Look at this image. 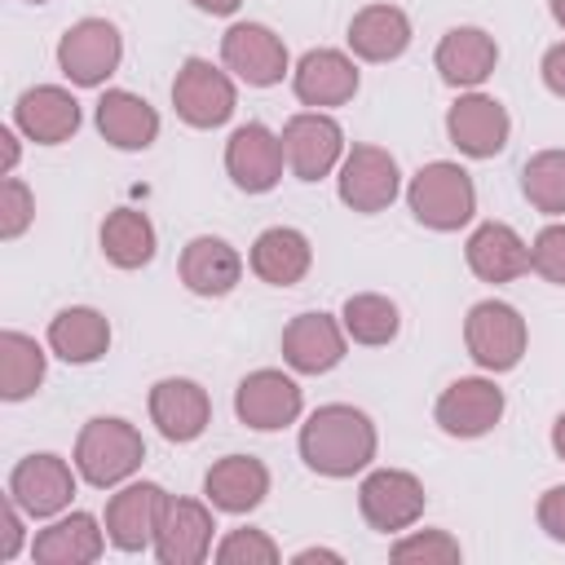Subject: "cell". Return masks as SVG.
Wrapping results in <instances>:
<instances>
[{"mask_svg":"<svg viewBox=\"0 0 565 565\" xmlns=\"http://www.w3.org/2000/svg\"><path fill=\"white\" fill-rule=\"evenodd\" d=\"M375 450H380V437L371 415L349 402H327L300 424V459L318 477H331V481L358 477L371 468Z\"/></svg>","mask_w":565,"mask_h":565,"instance_id":"obj_1","label":"cell"},{"mask_svg":"<svg viewBox=\"0 0 565 565\" xmlns=\"http://www.w3.org/2000/svg\"><path fill=\"white\" fill-rule=\"evenodd\" d=\"M146 459V441L141 433L119 419V415H97L79 428L75 437V472L93 486V490H115L124 486Z\"/></svg>","mask_w":565,"mask_h":565,"instance_id":"obj_2","label":"cell"},{"mask_svg":"<svg viewBox=\"0 0 565 565\" xmlns=\"http://www.w3.org/2000/svg\"><path fill=\"white\" fill-rule=\"evenodd\" d=\"M406 203H411V216L424 225V230H437V234H455L472 221L477 212V185L472 177L450 163V159H433L424 163L411 185H406Z\"/></svg>","mask_w":565,"mask_h":565,"instance_id":"obj_3","label":"cell"},{"mask_svg":"<svg viewBox=\"0 0 565 565\" xmlns=\"http://www.w3.org/2000/svg\"><path fill=\"white\" fill-rule=\"evenodd\" d=\"M463 344L481 371L503 375L525 358L530 331H525V318L508 300H477L463 318Z\"/></svg>","mask_w":565,"mask_h":565,"instance_id":"obj_4","label":"cell"},{"mask_svg":"<svg viewBox=\"0 0 565 565\" xmlns=\"http://www.w3.org/2000/svg\"><path fill=\"white\" fill-rule=\"evenodd\" d=\"M119 57H124V35L106 18H79L57 40V71L79 88L106 84L119 71Z\"/></svg>","mask_w":565,"mask_h":565,"instance_id":"obj_5","label":"cell"},{"mask_svg":"<svg viewBox=\"0 0 565 565\" xmlns=\"http://www.w3.org/2000/svg\"><path fill=\"white\" fill-rule=\"evenodd\" d=\"M335 190H340V203L371 216V212H384L397 194H402V172H397V159L384 150V146H371V141H358L344 150L340 168H335Z\"/></svg>","mask_w":565,"mask_h":565,"instance_id":"obj_6","label":"cell"},{"mask_svg":"<svg viewBox=\"0 0 565 565\" xmlns=\"http://www.w3.org/2000/svg\"><path fill=\"white\" fill-rule=\"evenodd\" d=\"M424 481L406 468H371L358 486V508L371 530L380 534H402L424 516Z\"/></svg>","mask_w":565,"mask_h":565,"instance_id":"obj_7","label":"cell"},{"mask_svg":"<svg viewBox=\"0 0 565 565\" xmlns=\"http://www.w3.org/2000/svg\"><path fill=\"white\" fill-rule=\"evenodd\" d=\"M172 106L190 128H221L238 106L234 75L212 66L207 57H185L172 79Z\"/></svg>","mask_w":565,"mask_h":565,"instance_id":"obj_8","label":"cell"},{"mask_svg":"<svg viewBox=\"0 0 565 565\" xmlns=\"http://www.w3.org/2000/svg\"><path fill=\"white\" fill-rule=\"evenodd\" d=\"M221 62L234 79H243L252 88H274L291 71L282 35H274L265 22H234L221 35Z\"/></svg>","mask_w":565,"mask_h":565,"instance_id":"obj_9","label":"cell"},{"mask_svg":"<svg viewBox=\"0 0 565 565\" xmlns=\"http://www.w3.org/2000/svg\"><path fill=\"white\" fill-rule=\"evenodd\" d=\"M282 150L296 181H322L344 159V128L327 110H300L282 124Z\"/></svg>","mask_w":565,"mask_h":565,"instance_id":"obj_10","label":"cell"},{"mask_svg":"<svg viewBox=\"0 0 565 565\" xmlns=\"http://www.w3.org/2000/svg\"><path fill=\"white\" fill-rule=\"evenodd\" d=\"M433 419L446 437H459V441L486 437L503 419V388L486 375H463V380L441 388V397L433 406Z\"/></svg>","mask_w":565,"mask_h":565,"instance_id":"obj_11","label":"cell"},{"mask_svg":"<svg viewBox=\"0 0 565 565\" xmlns=\"http://www.w3.org/2000/svg\"><path fill=\"white\" fill-rule=\"evenodd\" d=\"M446 137L459 154L468 159H494L508 137H512V119H508V106L490 93H477L468 88L450 110H446Z\"/></svg>","mask_w":565,"mask_h":565,"instance_id":"obj_12","label":"cell"},{"mask_svg":"<svg viewBox=\"0 0 565 565\" xmlns=\"http://www.w3.org/2000/svg\"><path fill=\"white\" fill-rule=\"evenodd\" d=\"M287 168V150L282 137L269 132L265 124H238L225 141V172L243 194H269L282 181Z\"/></svg>","mask_w":565,"mask_h":565,"instance_id":"obj_13","label":"cell"},{"mask_svg":"<svg viewBox=\"0 0 565 565\" xmlns=\"http://www.w3.org/2000/svg\"><path fill=\"white\" fill-rule=\"evenodd\" d=\"M9 499H13L26 516H35V521L57 516V512H66L71 499H75V472H71V463H66L62 455H49V450L26 455V459H18L13 472H9Z\"/></svg>","mask_w":565,"mask_h":565,"instance_id":"obj_14","label":"cell"},{"mask_svg":"<svg viewBox=\"0 0 565 565\" xmlns=\"http://www.w3.org/2000/svg\"><path fill=\"white\" fill-rule=\"evenodd\" d=\"M300 406H305L300 384L291 375L274 371V366H260V371L243 375L238 388H234V415L256 433H278L287 424H296Z\"/></svg>","mask_w":565,"mask_h":565,"instance_id":"obj_15","label":"cell"},{"mask_svg":"<svg viewBox=\"0 0 565 565\" xmlns=\"http://www.w3.org/2000/svg\"><path fill=\"white\" fill-rule=\"evenodd\" d=\"M212 503H199V499H172L168 494V508L159 516V530H154V561L159 565H199L212 556Z\"/></svg>","mask_w":565,"mask_h":565,"instance_id":"obj_16","label":"cell"},{"mask_svg":"<svg viewBox=\"0 0 565 565\" xmlns=\"http://www.w3.org/2000/svg\"><path fill=\"white\" fill-rule=\"evenodd\" d=\"M168 508V490L154 481H124L106 503V539L119 552H146L154 543L159 516Z\"/></svg>","mask_w":565,"mask_h":565,"instance_id":"obj_17","label":"cell"},{"mask_svg":"<svg viewBox=\"0 0 565 565\" xmlns=\"http://www.w3.org/2000/svg\"><path fill=\"white\" fill-rule=\"evenodd\" d=\"M344 322L322 313V309H309V313H296L287 327H282V362L300 375H327L344 362Z\"/></svg>","mask_w":565,"mask_h":565,"instance_id":"obj_18","label":"cell"},{"mask_svg":"<svg viewBox=\"0 0 565 565\" xmlns=\"http://www.w3.org/2000/svg\"><path fill=\"white\" fill-rule=\"evenodd\" d=\"M13 128L35 146H62L79 132V102L62 84H35L13 102Z\"/></svg>","mask_w":565,"mask_h":565,"instance_id":"obj_19","label":"cell"},{"mask_svg":"<svg viewBox=\"0 0 565 565\" xmlns=\"http://www.w3.org/2000/svg\"><path fill=\"white\" fill-rule=\"evenodd\" d=\"M146 406H150V424L168 441H194L212 424V397H207V388L194 384V380H185V375L154 380Z\"/></svg>","mask_w":565,"mask_h":565,"instance_id":"obj_20","label":"cell"},{"mask_svg":"<svg viewBox=\"0 0 565 565\" xmlns=\"http://www.w3.org/2000/svg\"><path fill=\"white\" fill-rule=\"evenodd\" d=\"M291 93L300 97V106H313V110L344 106L358 93V66L340 49H309L291 71Z\"/></svg>","mask_w":565,"mask_h":565,"instance_id":"obj_21","label":"cell"},{"mask_svg":"<svg viewBox=\"0 0 565 565\" xmlns=\"http://www.w3.org/2000/svg\"><path fill=\"white\" fill-rule=\"evenodd\" d=\"M177 269H181V282H185L194 296L221 300V296H230V291L238 287V278H243V256H238V247H230V243L216 238V234H194V238L181 247Z\"/></svg>","mask_w":565,"mask_h":565,"instance_id":"obj_22","label":"cell"},{"mask_svg":"<svg viewBox=\"0 0 565 565\" xmlns=\"http://www.w3.org/2000/svg\"><path fill=\"white\" fill-rule=\"evenodd\" d=\"M433 62L450 88H481L499 66V44L481 26H450L441 35Z\"/></svg>","mask_w":565,"mask_h":565,"instance_id":"obj_23","label":"cell"},{"mask_svg":"<svg viewBox=\"0 0 565 565\" xmlns=\"http://www.w3.org/2000/svg\"><path fill=\"white\" fill-rule=\"evenodd\" d=\"M203 494L216 512H230V516H243L252 508L265 503L269 494V468L256 459V455H225L207 468L203 477Z\"/></svg>","mask_w":565,"mask_h":565,"instance_id":"obj_24","label":"cell"},{"mask_svg":"<svg viewBox=\"0 0 565 565\" xmlns=\"http://www.w3.org/2000/svg\"><path fill=\"white\" fill-rule=\"evenodd\" d=\"M463 256H468V269L481 282H512L530 269V243L508 221H481L468 234Z\"/></svg>","mask_w":565,"mask_h":565,"instance_id":"obj_25","label":"cell"},{"mask_svg":"<svg viewBox=\"0 0 565 565\" xmlns=\"http://www.w3.org/2000/svg\"><path fill=\"white\" fill-rule=\"evenodd\" d=\"M97 132L115 150H150L159 137V110L128 88H106L97 97Z\"/></svg>","mask_w":565,"mask_h":565,"instance_id":"obj_26","label":"cell"},{"mask_svg":"<svg viewBox=\"0 0 565 565\" xmlns=\"http://www.w3.org/2000/svg\"><path fill=\"white\" fill-rule=\"evenodd\" d=\"M247 260H252V274L260 282H269V287H296L309 274V265H313V247H309V238L296 225H269V230L256 234Z\"/></svg>","mask_w":565,"mask_h":565,"instance_id":"obj_27","label":"cell"},{"mask_svg":"<svg viewBox=\"0 0 565 565\" xmlns=\"http://www.w3.org/2000/svg\"><path fill=\"white\" fill-rule=\"evenodd\" d=\"M106 530L97 525L93 512H71V516H57L53 525H44L31 543V556L40 565H88L106 552Z\"/></svg>","mask_w":565,"mask_h":565,"instance_id":"obj_28","label":"cell"},{"mask_svg":"<svg viewBox=\"0 0 565 565\" xmlns=\"http://www.w3.org/2000/svg\"><path fill=\"white\" fill-rule=\"evenodd\" d=\"M349 49L362 62H393L411 49V18L397 4H366L349 18Z\"/></svg>","mask_w":565,"mask_h":565,"instance_id":"obj_29","label":"cell"},{"mask_svg":"<svg viewBox=\"0 0 565 565\" xmlns=\"http://www.w3.org/2000/svg\"><path fill=\"white\" fill-rule=\"evenodd\" d=\"M49 349L71 366H88V362L106 358V349H110V318L93 305H71V309L53 313Z\"/></svg>","mask_w":565,"mask_h":565,"instance_id":"obj_30","label":"cell"},{"mask_svg":"<svg viewBox=\"0 0 565 565\" xmlns=\"http://www.w3.org/2000/svg\"><path fill=\"white\" fill-rule=\"evenodd\" d=\"M102 256L115 265V269H141L154 260V247H159V234H154V221L137 207H115L106 221H102Z\"/></svg>","mask_w":565,"mask_h":565,"instance_id":"obj_31","label":"cell"},{"mask_svg":"<svg viewBox=\"0 0 565 565\" xmlns=\"http://www.w3.org/2000/svg\"><path fill=\"white\" fill-rule=\"evenodd\" d=\"M49 371V353L26 331H0V397L26 402Z\"/></svg>","mask_w":565,"mask_h":565,"instance_id":"obj_32","label":"cell"},{"mask_svg":"<svg viewBox=\"0 0 565 565\" xmlns=\"http://www.w3.org/2000/svg\"><path fill=\"white\" fill-rule=\"evenodd\" d=\"M340 322H344V335H349L353 344H366V349H380V344L397 340V331H402L397 305H393L388 296H380V291H358V296H349L344 309H340Z\"/></svg>","mask_w":565,"mask_h":565,"instance_id":"obj_33","label":"cell"},{"mask_svg":"<svg viewBox=\"0 0 565 565\" xmlns=\"http://www.w3.org/2000/svg\"><path fill=\"white\" fill-rule=\"evenodd\" d=\"M521 194L530 207L561 216L565 212V150H539L521 168Z\"/></svg>","mask_w":565,"mask_h":565,"instance_id":"obj_34","label":"cell"},{"mask_svg":"<svg viewBox=\"0 0 565 565\" xmlns=\"http://www.w3.org/2000/svg\"><path fill=\"white\" fill-rule=\"evenodd\" d=\"M388 556L397 565H455L463 561V547L446 530H411L388 547Z\"/></svg>","mask_w":565,"mask_h":565,"instance_id":"obj_35","label":"cell"},{"mask_svg":"<svg viewBox=\"0 0 565 565\" xmlns=\"http://www.w3.org/2000/svg\"><path fill=\"white\" fill-rule=\"evenodd\" d=\"M212 556H216V565H274L282 552H278V543H274L265 530L238 525V530H230V534L212 547Z\"/></svg>","mask_w":565,"mask_h":565,"instance_id":"obj_36","label":"cell"},{"mask_svg":"<svg viewBox=\"0 0 565 565\" xmlns=\"http://www.w3.org/2000/svg\"><path fill=\"white\" fill-rule=\"evenodd\" d=\"M530 269L543 278V282H556L565 287V221L556 225H543L530 243Z\"/></svg>","mask_w":565,"mask_h":565,"instance_id":"obj_37","label":"cell"},{"mask_svg":"<svg viewBox=\"0 0 565 565\" xmlns=\"http://www.w3.org/2000/svg\"><path fill=\"white\" fill-rule=\"evenodd\" d=\"M31 221H35V194L26 190V181L4 177V185H0V238H9V243L22 238Z\"/></svg>","mask_w":565,"mask_h":565,"instance_id":"obj_38","label":"cell"},{"mask_svg":"<svg viewBox=\"0 0 565 565\" xmlns=\"http://www.w3.org/2000/svg\"><path fill=\"white\" fill-rule=\"evenodd\" d=\"M534 516H539V530H543L547 539L565 543V486H552V490H543V494H539V508H534Z\"/></svg>","mask_w":565,"mask_h":565,"instance_id":"obj_39","label":"cell"},{"mask_svg":"<svg viewBox=\"0 0 565 565\" xmlns=\"http://www.w3.org/2000/svg\"><path fill=\"white\" fill-rule=\"evenodd\" d=\"M0 521H4V534H0V561H13V556L22 552V539H26V512H22L13 499H4Z\"/></svg>","mask_w":565,"mask_h":565,"instance_id":"obj_40","label":"cell"},{"mask_svg":"<svg viewBox=\"0 0 565 565\" xmlns=\"http://www.w3.org/2000/svg\"><path fill=\"white\" fill-rule=\"evenodd\" d=\"M543 84H547V93H556V97H565V40L561 44H552L547 53H543Z\"/></svg>","mask_w":565,"mask_h":565,"instance_id":"obj_41","label":"cell"},{"mask_svg":"<svg viewBox=\"0 0 565 565\" xmlns=\"http://www.w3.org/2000/svg\"><path fill=\"white\" fill-rule=\"evenodd\" d=\"M0 150H4V163H0V172H4V177H13V168H18V154H22V146H18V128H0Z\"/></svg>","mask_w":565,"mask_h":565,"instance_id":"obj_42","label":"cell"},{"mask_svg":"<svg viewBox=\"0 0 565 565\" xmlns=\"http://www.w3.org/2000/svg\"><path fill=\"white\" fill-rule=\"evenodd\" d=\"M199 13H212V18H230V13H238V4L243 0H190Z\"/></svg>","mask_w":565,"mask_h":565,"instance_id":"obj_43","label":"cell"},{"mask_svg":"<svg viewBox=\"0 0 565 565\" xmlns=\"http://www.w3.org/2000/svg\"><path fill=\"white\" fill-rule=\"evenodd\" d=\"M291 561H296V565H313V561H331V565H340L344 556H340V552H331V547H305V552H296Z\"/></svg>","mask_w":565,"mask_h":565,"instance_id":"obj_44","label":"cell"},{"mask_svg":"<svg viewBox=\"0 0 565 565\" xmlns=\"http://www.w3.org/2000/svg\"><path fill=\"white\" fill-rule=\"evenodd\" d=\"M552 450L565 459V411L556 415V424H552Z\"/></svg>","mask_w":565,"mask_h":565,"instance_id":"obj_45","label":"cell"},{"mask_svg":"<svg viewBox=\"0 0 565 565\" xmlns=\"http://www.w3.org/2000/svg\"><path fill=\"white\" fill-rule=\"evenodd\" d=\"M547 9H552V18H556V26H565V0H547Z\"/></svg>","mask_w":565,"mask_h":565,"instance_id":"obj_46","label":"cell"},{"mask_svg":"<svg viewBox=\"0 0 565 565\" xmlns=\"http://www.w3.org/2000/svg\"><path fill=\"white\" fill-rule=\"evenodd\" d=\"M26 4H49V0H26Z\"/></svg>","mask_w":565,"mask_h":565,"instance_id":"obj_47","label":"cell"}]
</instances>
